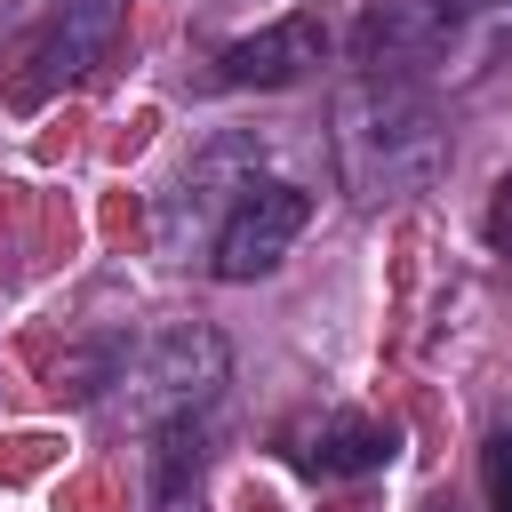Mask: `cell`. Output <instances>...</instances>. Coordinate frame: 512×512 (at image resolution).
Returning <instances> with one entry per match:
<instances>
[{
    "label": "cell",
    "mask_w": 512,
    "mask_h": 512,
    "mask_svg": "<svg viewBox=\"0 0 512 512\" xmlns=\"http://www.w3.org/2000/svg\"><path fill=\"white\" fill-rule=\"evenodd\" d=\"M488 232H496V248H512V176L496 184V216H488Z\"/></svg>",
    "instance_id": "cell-11"
},
{
    "label": "cell",
    "mask_w": 512,
    "mask_h": 512,
    "mask_svg": "<svg viewBox=\"0 0 512 512\" xmlns=\"http://www.w3.org/2000/svg\"><path fill=\"white\" fill-rule=\"evenodd\" d=\"M328 160H336V184L376 208V200H416V192H432L456 152H448V120H440L432 88L360 72V80L336 88Z\"/></svg>",
    "instance_id": "cell-1"
},
{
    "label": "cell",
    "mask_w": 512,
    "mask_h": 512,
    "mask_svg": "<svg viewBox=\"0 0 512 512\" xmlns=\"http://www.w3.org/2000/svg\"><path fill=\"white\" fill-rule=\"evenodd\" d=\"M264 160H272V144L264 136H216L176 184H168V200H160V248L168 256H192L200 240H216V224H224V208L264 176Z\"/></svg>",
    "instance_id": "cell-5"
},
{
    "label": "cell",
    "mask_w": 512,
    "mask_h": 512,
    "mask_svg": "<svg viewBox=\"0 0 512 512\" xmlns=\"http://www.w3.org/2000/svg\"><path fill=\"white\" fill-rule=\"evenodd\" d=\"M392 456H400V432L360 408H328L320 424L288 432V464L304 480H360V472H384Z\"/></svg>",
    "instance_id": "cell-7"
},
{
    "label": "cell",
    "mask_w": 512,
    "mask_h": 512,
    "mask_svg": "<svg viewBox=\"0 0 512 512\" xmlns=\"http://www.w3.org/2000/svg\"><path fill=\"white\" fill-rule=\"evenodd\" d=\"M512 48V0H368L360 16V72L464 88Z\"/></svg>",
    "instance_id": "cell-2"
},
{
    "label": "cell",
    "mask_w": 512,
    "mask_h": 512,
    "mask_svg": "<svg viewBox=\"0 0 512 512\" xmlns=\"http://www.w3.org/2000/svg\"><path fill=\"white\" fill-rule=\"evenodd\" d=\"M320 56H328V32L312 16H280V24L248 32V40H232L216 56V80L224 88H296V80L320 72Z\"/></svg>",
    "instance_id": "cell-8"
},
{
    "label": "cell",
    "mask_w": 512,
    "mask_h": 512,
    "mask_svg": "<svg viewBox=\"0 0 512 512\" xmlns=\"http://www.w3.org/2000/svg\"><path fill=\"white\" fill-rule=\"evenodd\" d=\"M208 448H216L208 408H200V416H168V424H152V504H160V512H192V504H200Z\"/></svg>",
    "instance_id": "cell-9"
},
{
    "label": "cell",
    "mask_w": 512,
    "mask_h": 512,
    "mask_svg": "<svg viewBox=\"0 0 512 512\" xmlns=\"http://www.w3.org/2000/svg\"><path fill=\"white\" fill-rule=\"evenodd\" d=\"M424 512H448V504H424Z\"/></svg>",
    "instance_id": "cell-12"
},
{
    "label": "cell",
    "mask_w": 512,
    "mask_h": 512,
    "mask_svg": "<svg viewBox=\"0 0 512 512\" xmlns=\"http://www.w3.org/2000/svg\"><path fill=\"white\" fill-rule=\"evenodd\" d=\"M224 376H232V344H224L208 320H176V328H160V336H144V344H128V352L112 360L104 400H112V416H128V424H168V416L216 408Z\"/></svg>",
    "instance_id": "cell-3"
},
{
    "label": "cell",
    "mask_w": 512,
    "mask_h": 512,
    "mask_svg": "<svg viewBox=\"0 0 512 512\" xmlns=\"http://www.w3.org/2000/svg\"><path fill=\"white\" fill-rule=\"evenodd\" d=\"M304 224H312V192L296 184V176H256L232 208H224V224H216V240H208V264H216V280H264V272H280V256L304 240Z\"/></svg>",
    "instance_id": "cell-4"
},
{
    "label": "cell",
    "mask_w": 512,
    "mask_h": 512,
    "mask_svg": "<svg viewBox=\"0 0 512 512\" xmlns=\"http://www.w3.org/2000/svg\"><path fill=\"white\" fill-rule=\"evenodd\" d=\"M112 32H120V0H56L48 8V32L32 40V72L16 80V96L40 104V96L88 80V64L112 48Z\"/></svg>",
    "instance_id": "cell-6"
},
{
    "label": "cell",
    "mask_w": 512,
    "mask_h": 512,
    "mask_svg": "<svg viewBox=\"0 0 512 512\" xmlns=\"http://www.w3.org/2000/svg\"><path fill=\"white\" fill-rule=\"evenodd\" d=\"M480 480H488V512H512V424L488 432V448H480Z\"/></svg>",
    "instance_id": "cell-10"
}]
</instances>
